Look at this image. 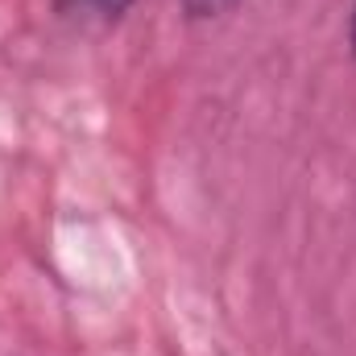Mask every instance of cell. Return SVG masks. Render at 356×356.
Masks as SVG:
<instances>
[{
    "instance_id": "obj_1",
    "label": "cell",
    "mask_w": 356,
    "mask_h": 356,
    "mask_svg": "<svg viewBox=\"0 0 356 356\" xmlns=\"http://www.w3.org/2000/svg\"><path fill=\"white\" fill-rule=\"evenodd\" d=\"M137 0H54L58 17H71V21H95V25H112L120 21Z\"/></svg>"
},
{
    "instance_id": "obj_2",
    "label": "cell",
    "mask_w": 356,
    "mask_h": 356,
    "mask_svg": "<svg viewBox=\"0 0 356 356\" xmlns=\"http://www.w3.org/2000/svg\"><path fill=\"white\" fill-rule=\"evenodd\" d=\"M236 4L241 0H178V8H182L186 21H216V17L232 13Z\"/></svg>"
},
{
    "instance_id": "obj_3",
    "label": "cell",
    "mask_w": 356,
    "mask_h": 356,
    "mask_svg": "<svg viewBox=\"0 0 356 356\" xmlns=\"http://www.w3.org/2000/svg\"><path fill=\"white\" fill-rule=\"evenodd\" d=\"M348 50L356 58V0H353V17H348Z\"/></svg>"
}]
</instances>
